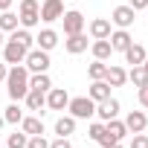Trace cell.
Segmentation results:
<instances>
[{"label": "cell", "instance_id": "obj_1", "mask_svg": "<svg viewBox=\"0 0 148 148\" xmlns=\"http://www.w3.org/2000/svg\"><path fill=\"white\" fill-rule=\"evenodd\" d=\"M6 90H9L12 102L26 99V93H29V70L23 64H12V70L6 73Z\"/></svg>", "mask_w": 148, "mask_h": 148}, {"label": "cell", "instance_id": "obj_2", "mask_svg": "<svg viewBox=\"0 0 148 148\" xmlns=\"http://www.w3.org/2000/svg\"><path fill=\"white\" fill-rule=\"evenodd\" d=\"M18 21L23 29H32L41 23V3L38 0H21V9H18Z\"/></svg>", "mask_w": 148, "mask_h": 148}, {"label": "cell", "instance_id": "obj_3", "mask_svg": "<svg viewBox=\"0 0 148 148\" xmlns=\"http://www.w3.org/2000/svg\"><path fill=\"white\" fill-rule=\"evenodd\" d=\"M67 110H70V116H76V119H90V116H96V102L90 96H76V99H70Z\"/></svg>", "mask_w": 148, "mask_h": 148}, {"label": "cell", "instance_id": "obj_4", "mask_svg": "<svg viewBox=\"0 0 148 148\" xmlns=\"http://www.w3.org/2000/svg\"><path fill=\"white\" fill-rule=\"evenodd\" d=\"M23 67H26L29 73H47V70H49V52H44V49H29L26 58H23Z\"/></svg>", "mask_w": 148, "mask_h": 148}, {"label": "cell", "instance_id": "obj_5", "mask_svg": "<svg viewBox=\"0 0 148 148\" xmlns=\"http://www.w3.org/2000/svg\"><path fill=\"white\" fill-rule=\"evenodd\" d=\"M134 18H136V12L125 3V6H116L113 12H110V23L116 26V29H131L134 26Z\"/></svg>", "mask_w": 148, "mask_h": 148}, {"label": "cell", "instance_id": "obj_6", "mask_svg": "<svg viewBox=\"0 0 148 148\" xmlns=\"http://www.w3.org/2000/svg\"><path fill=\"white\" fill-rule=\"evenodd\" d=\"M61 21H64V35H79V32H84V15H82L79 9L64 12Z\"/></svg>", "mask_w": 148, "mask_h": 148}, {"label": "cell", "instance_id": "obj_7", "mask_svg": "<svg viewBox=\"0 0 148 148\" xmlns=\"http://www.w3.org/2000/svg\"><path fill=\"white\" fill-rule=\"evenodd\" d=\"M26 52H29V49H26L23 44H18V41H12V38H9V41L3 44V61H6V64H23V58H26Z\"/></svg>", "mask_w": 148, "mask_h": 148}, {"label": "cell", "instance_id": "obj_8", "mask_svg": "<svg viewBox=\"0 0 148 148\" xmlns=\"http://www.w3.org/2000/svg\"><path fill=\"white\" fill-rule=\"evenodd\" d=\"M67 105H70V96L64 87L47 90V110H67Z\"/></svg>", "mask_w": 148, "mask_h": 148}, {"label": "cell", "instance_id": "obj_9", "mask_svg": "<svg viewBox=\"0 0 148 148\" xmlns=\"http://www.w3.org/2000/svg\"><path fill=\"white\" fill-rule=\"evenodd\" d=\"M61 15H64V3H61V0H44V3H41V21L44 23L61 21Z\"/></svg>", "mask_w": 148, "mask_h": 148}, {"label": "cell", "instance_id": "obj_10", "mask_svg": "<svg viewBox=\"0 0 148 148\" xmlns=\"http://www.w3.org/2000/svg\"><path fill=\"white\" fill-rule=\"evenodd\" d=\"M122 122H125L128 134H142V131L148 128V116H145V110H131Z\"/></svg>", "mask_w": 148, "mask_h": 148}, {"label": "cell", "instance_id": "obj_11", "mask_svg": "<svg viewBox=\"0 0 148 148\" xmlns=\"http://www.w3.org/2000/svg\"><path fill=\"white\" fill-rule=\"evenodd\" d=\"M96 116H99L102 122H108V119H116V116H119V102H116L113 96H108L105 102H96Z\"/></svg>", "mask_w": 148, "mask_h": 148}, {"label": "cell", "instance_id": "obj_12", "mask_svg": "<svg viewBox=\"0 0 148 148\" xmlns=\"http://www.w3.org/2000/svg\"><path fill=\"white\" fill-rule=\"evenodd\" d=\"M23 102H26V108H29V110H35L38 116H44V113H47V93H41V90H29Z\"/></svg>", "mask_w": 148, "mask_h": 148}, {"label": "cell", "instance_id": "obj_13", "mask_svg": "<svg viewBox=\"0 0 148 148\" xmlns=\"http://www.w3.org/2000/svg\"><path fill=\"white\" fill-rule=\"evenodd\" d=\"M110 47H113V52H125L131 44H134V38H131V32L128 29H116V32H110Z\"/></svg>", "mask_w": 148, "mask_h": 148}, {"label": "cell", "instance_id": "obj_14", "mask_svg": "<svg viewBox=\"0 0 148 148\" xmlns=\"http://www.w3.org/2000/svg\"><path fill=\"white\" fill-rule=\"evenodd\" d=\"M64 49H67L70 55H82V52L87 49V35H84V32H79V35H67Z\"/></svg>", "mask_w": 148, "mask_h": 148}, {"label": "cell", "instance_id": "obj_15", "mask_svg": "<svg viewBox=\"0 0 148 148\" xmlns=\"http://www.w3.org/2000/svg\"><path fill=\"white\" fill-rule=\"evenodd\" d=\"M105 82H108L110 87H122V84L128 82V70H122V67H116V64H108Z\"/></svg>", "mask_w": 148, "mask_h": 148}, {"label": "cell", "instance_id": "obj_16", "mask_svg": "<svg viewBox=\"0 0 148 148\" xmlns=\"http://www.w3.org/2000/svg\"><path fill=\"white\" fill-rule=\"evenodd\" d=\"M29 90H52V79H49V73H29Z\"/></svg>", "mask_w": 148, "mask_h": 148}, {"label": "cell", "instance_id": "obj_17", "mask_svg": "<svg viewBox=\"0 0 148 148\" xmlns=\"http://www.w3.org/2000/svg\"><path fill=\"white\" fill-rule=\"evenodd\" d=\"M110 21L108 18H96V21H90V35H93V41H99V38H110Z\"/></svg>", "mask_w": 148, "mask_h": 148}, {"label": "cell", "instance_id": "obj_18", "mask_svg": "<svg viewBox=\"0 0 148 148\" xmlns=\"http://www.w3.org/2000/svg\"><path fill=\"white\" fill-rule=\"evenodd\" d=\"M35 41H38V49L49 52V49L58 47V32H55V29H41V35H38Z\"/></svg>", "mask_w": 148, "mask_h": 148}, {"label": "cell", "instance_id": "obj_19", "mask_svg": "<svg viewBox=\"0 0 148 148\" xmlns=\"http://www.w3.org/2000/svg\"><path fill=\"white\" fill-rule=\"evenodd\" d=\"M90 52H93V58L108 61V58L113 55V47H110V41H108V38H99V41H93V44H90Z\"/></svg>", "mask_w": 148, "mask_h": 148}, {"label": "cell", "instance_id": "obj_20", "mask_svg": "<svg viewBox=\"0 0 148 148\" xmlns=\"http://www.w3.org/2000/svg\"><path fill=\"white\" fill-rule=\"evenodd\" d=\"M87 96H90L93 102H105V99L110 96V84H108L105 79H96V82L90 84V90H87Z\"/></svg>", "mask_w": 148, "mask_h": 148}, {"label": "cell", "instance_id": "obj_21", "mask_svg": "<svg viewBox=\"0 0 148 148\" xmlns=\"http://www.w3.org/2000/svg\"><path fill=\"white\" fill-rule=\"evenodd\" d=\"M21 131H23L26 136H38V134H44V122H41V116H23V119H21Z\"/></svg>", "mask_w": 148, "mask_h": 148}, {"label": "cell", "instance_id": "obj_22", "mask_svg": "<svg viewBox=\"0 0 148 148\" xmlns=\"http://www.w3.org/2000/svg\"><path fill=\"white\" fill-rule=\"evenodd\" d=\"M145 55H148V52H145V47H142V44H131V47L125 49V61H128L131 67L142 64V61H145Z\"/></svg>", "mask_w": 148, "mask_h": 148}, {"label": "cell", "instance_id": "obj_23", "mask_svg": "<svg viewBox=\"0 0 148 148\" xmlns=\"http://www.w3.org/2000/svg\"><path fill=\"white\" fill-rule=\"evenodd\" d=\"M55 134L58 136H73V134H76V116H58Z\"/></svg>", "mask_w": 148, "mask_h": 148}, {"label": "cell", "instance_id": "obj_24", "mask_svg": "<svg viewBox=\"0 0 148 148\" xmlns=\"http://www.w3.org/2000/svg\"><path fill=\"white\" fill-rule=\"evenodd\" d=\"M128 82H131V84H134L136 90L148 84V73L142 70V64H136V67H131V70H128Z\"/></svg>", "mask_w": 148, "mask_h": 148}, {"label": "cell", "instance_id": "obj_25", "mask_svg": "<svg viewBox=\"0 0 148 148\" xmlns=\"http://www.w3.org/2000/svg\"><path fill=\"white\" fill-rule=\"evenodd\" d=\"M105 131H108V134H113L119 142L128 136V128H125V122H122V119H108V122H105Z\"/></svg>", "mask_w": 148, "mask_h": 148}, {"label": "cell", "instance_id": "obj_26", "mask_svg": "<svg viewBox=\"0 0 148 148\" xmlns=\"http://www.w3.org/2000/svg\"><path fill=\"white\" fill-rule=\"evenodd\" d=\"M18 23H21V21H18L15 12H9V9H6V12H0V32H15Z\"/></svg>", "mask_w": 148, "mask_h": 148}, {"label": "cell", "instance_id": "obj_27", "mask_svg": "<svg viewBox=\"0 0 148 148\" xmlns=\"http://www.w3.org/2000/svg\"><path fill=\"white\" fill-rule=\"evenodd\" d=\"M21 119H23V110H21L18 102H12V105L6 108V113H3V122H9V125H21Z\"/></svg>", "mask_w": 148, "mask_h": 148}, {"label": "cell", "instance_id": "obj_28", "mask_svg": "<svg viewBox=\"0 0 148 148\" xmlns=\"http://www.w3.org/2000/svg\"><path fill=\"white\" fill-rule=\"evenodd\" d=\"M9 38H12V41H18V44H23L26 49H32V44H35L32 32H29V29H23V26H21V29H15V32H12Z\"/></svg>", "mask_w": 148, "mask_h": 148}, {"label": "cell", "instance_id": "obj_29", "mask_svg": "<svg viewBox=\"0 0 148 148\" xmlns=\"http://www.w3.org/2000/svg\"><path fill=\"white\" fill-rule=\"evenodd\" d=\"M105 73H108V64H105V61H99V58H93V64L87 67V76L96 82V79H105Z\"/></svg>", "mask_w": 148, "mask_h": 148}, {"label": "cell", "instance_id": "obj_30", "mask_svg": "<svg viewBox=\"0 0 148 148\" xmlns=\"http://www.w3.org/2000/svg\"><path fill=\"white\" fill-rule=\"evenodd\" d=\"M26 142H29V136H26L23 131H15V134H9L6 148H26Z\"/></svg>", "mask_w": 148, "mask_h": 148}, {"label": "cell", "instance_id": "obj_31", "mask_svg": "<svg viewBox=\"0 0 148 148\" xmlns=\"http://www.w3.org/2000/svg\"><path fill=\"white\" fill-rule=\"evenodd\" d=\"M105 134V122H93L90 128H87V136L93 139V142H99V136Z\"/></svg>", "mask_w": 148, "mask_h": 148}, {"label": "cell", "instance_id": "obj_32", "mask_svg": "<svg viewBox=\"0 0 148 148\" xmlns=\"http://www.w3.org/2000/svg\"><path fill=\"white\" fill-rule=\"evenodd\" d=\"M26 148H49V142L44 139V134H38V136H29V142H26Z\"/></svg>", "mask_w": 148, "mask_h": 148}, {"label": "cell", "instance_id": "obj_33", "mask_svg": "<svg viewBox=\"0 0 148 148\" xmlns=\"http://www.w3.org/2000/svg\"><path fill=\"white\" fill-rule=\"evenodd\" d=\"M116 142H119V139H116L113 134H108V131L99 136V145H102V148H110V145H116Z\"/></svg>", "mask_w": 148, "mask_h": 148}, {"label": "cell", "instance_id": "obj_34", "mask_svg": "<svg viewBox=\"0 0 148 148\" xmlns=\"http://www.w3.org/2000/svg\"><path fill=\"white\" fill-rule=\"evenodd\" d=\"M131 148H148V136H145V134H134Z\"/></svg>", "mask_w": 148, "mask_h": 148}, {"label": "cell", "instance_id": "obj_35", "mask_svg": "<svg viewBox=\"0 0 148 148\" xmlns=\"http://www.w3.org/2000/svg\"><path fill=\"white\" fill-rule=\"evenodd\" d=\"M49 148H73V145H70V136H58L49 142Z\"/></svg>", "mask_w": 148, "mask_h": 148}, {"label": "cell", "instance_id": "obj_36", "mask_svg": "<svg viewBox=\"0 0 148 148\" xmlns=\"http://www.w3.org/2000/svg\"><path fill=\"white\" fill-rule=\"evenodd\" d=\"M136 96H139V105H142V110H148V84H145V87H139V93H136Z\"/></svg>", "mask_w": 148, "mask_h": 148}, {"label": "cell", "instance_id": "obj_37", "mask_svg": "<svg viewBox=\"0 0 148 148\" xmlns=\"http://www.w3.org/2000/svg\"><path fill=\"white\" fill-rule=\"evenodd\" d=\"M134 12H139V9H148V0H131V3H128Z\"/></svg>", "mask_w": 148, "mask_h": 148}, {"label": "cell", "instance_id": "obj_38", "mask_svg": "<svg viewBox=\"0 0 148 148\" xmlns=\"http://www.w3.org/2000/svg\"><path fill=\"white\" fill-rule=\"evenodd\" d=\"M6 73H9V67H6V61H0V82H6Z\"/></svg>", "mask_w": 148, "mask_h": 148}, {"label": "cell", "instance_id": "obj_39", "mask_svg": "<svg viewBox=\"0 0 148 148\" xmlns=\"http://www.w3.org/2000/svg\"><path fill=\"white\" fill-rule=\"evenodd\" d=\"M12 3H15V0H0V12H6V9H12Z\"/></svg>", "mask_w": 148, "mask_h": 148}, {"label": "cell", "instance_id": "obj_40", "mask_svg": "<svg viewBox=\"0 0 148 148\" xmlns=\"http://www.w3.org/2000/svg\"><path fill=\"white\" fill-rule=\"evenodd\" d=\"M142 70H145V73H148V55H145V61H142Z\"/></svg>", "mask_w": 148, "mask_h": 148}, {"label": "cell", "instance_id": "obj_41", "mask_svg": "<svg viewBox=\"0 0 148 148\" xmlns=\"http://www.w3.org/2000/svg\"><path fill=\"white\" fill-rule=\"evenodd\" d=\"M3 44H6V41H3V32H0V47H3Z\"/></svg>", "mask_w": 148, "mask_h": 148}, {"label": "cell", "instance_id": "obj_42", "mask_svg": "<svg viewBox=\"0 0 148 148\" xmlns=\"http://www.w3.org/2000/svg\"><path fill=\"white\" fill-rule=\"evenodd\" d=\"M110 148H122V145H119V142H116V145H110Z\"/></svg>", "mask_w": 148, "mask_h": 148}, {"label": "cell", "instance_id": "obj_43", "mask_svg": "<svg viewBox=\"0 0 148 148\" xmlns=\"http://www.w3.org/2000/svg\"><path fill=\"white\" fill-rule=\"evenodd\" d=\"M0 128H3V116H0Z\"/></svg>", "mask_w": 148, "mask_h": 148}, {"label": "cell", "instance_id": "obj_44", "mask_svg": "<svg viewBox=\"0 0 148 148\" xmlns=\"http://www.w3.org/2000/svg\"><path fill=\"white\" fill-rule=\"evenodd\" d=\"M61 3H67V0H61Z\"/></svg>", "mask_w": 148, "mask_h": 148}]
</instances>
